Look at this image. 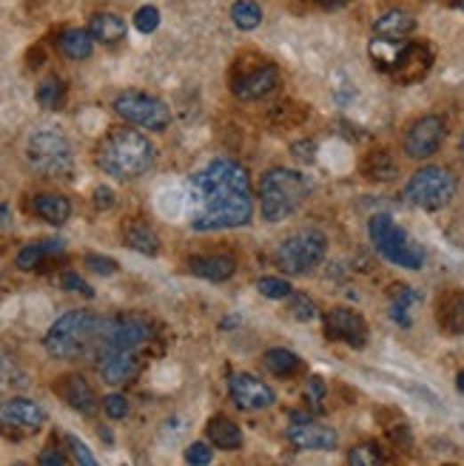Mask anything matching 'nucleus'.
Instances as JSON below:
<instances>
[{"instance_id":"dca6fc26","label":"nucleus","mask_w":464,"mask_h":466,"mask_svg":"<svg viewBox=\"0 0 464 466\" xmlns=\"http://www.w3.org/2000/svg\"><path fill=\"white\" fill-rule=\"evenodd\" d=\"M0 423L9 430L37 432L46 423V413H44V407L29 399H9L0 404Z\"/></svg>"},{"instance_id":"4be33fe9","label":"nucleus","mask_w":464,"mask_h":466,"mask_svg":"<svg viewBox=\"0 0 464 466\" xmlns=\"http://www.w3.org/2000/svg\"><path fill=\"white\" fill-rule=\"evenodd\" d=\"M32 210L35 214L49 222V225H66L68 217H72V202L66 200V196L60 194H37L35 200H32Z\"/></svg>"},{"instance_id":"412c9836","label":"nucleus","mask_w":464,"mask_h":466,"mask_svg":"<svg viewBox=\"0 0 464 466\" xmlns=\"http://www.w3.org/2000/svg\"><path fill=\"white\" fill-rule=\"evenodd\" d=\"M60 253H63L60 239H40V242H29L18 253L15 265L20 267V271H37L40 265L54 259V257H60Z\"/></svg>"},{"instance_id":"f03ea898","label":"nucleus","mask_w":464,"mask_h":466,"mask_svg":"<svg viewBox=\"0 0 464 466\" xmlns=\"http://www.w3.org/2000/svg\"><path fill=\"white\" fill-rule=\"evenodd\" d=\"M154 157H157V148L151 146V139L146 134L132 129H115L97 146L94 160L100 165V171H106L108 177L129 182L143 177L154 165Z\"/></svg>"},{"instance_id":"f257e3e1","label":"nucleus","mask_w":464,"mask_h":466,"mask_svg":"<svg viewBox=\"0 0 464 466\" xmlns=\"http://www.w3.org/2000/svg\"><path fill=\"white\" fill-rule=\"evenodd\" d=\"M191 191L196 202L191 228L200 233L240 228L254 217L251 177L234 160H211L191 177Z\"/></svg>"},{"instance_id":"ddd939ff","label":"nucleus","mask_w":464,"mask_h":466,"mask_svg":"<svg viewBox=\"0 0 464 466\" xmlns=\"http://www.w3.org/2000/svg\"><path fill=\"white\" fill-rule=\"evenodd\" d=\"M231 401L245 409V413H257V409H268L276 404V392L251 373H234L228 378Z\"/></svg>"},{"instance_id":"37998d69","label":"nucleus","mask_w":464,"mask_h":466,"mask_svg":"<svg viewBox=\"0 0 464 466\" xmlns=\"http://www.w3.org/2000/svg\"><path fill=\"white\" fill-rule=\"evenodd\" d=\"M37 463H40V466H66L68 458L63 455V452H60L58 446H46V449L37 455Z\"/></svg>"},{"instance_id":"a211bd4d","label":"nucleus","mask_w":464,"mask_h":466,"mask_svg":"<svg viewBox=\"0 0 464 466\" xmlns=\"http://www.w3.org/2000/svg\"><path fill=\"white\" fill-rule=\"evenodd\" d=\"M54 390H58L60 399L72 409H77V413H83V415H94L97 413V395H94V390L89 387V381L83 375H63Z\"/></svg>"},{"instance_id":"aec40b11","label":"nucleus","mask_w":464,"mask_h":466,"mask_svg":"<svg viewBox=\"0 0 464 466\" xmlns=\"http://www.w3.org/2000/svg\"><path fill=\"white\" fill-rule=\"evenodd\" d=\"M416 29V18L407 15L402 9H388L373 20V32L376 37H390V40H402L407 35H413Z\"/></svg>"},{"instance_id":"2eb2a0df","label":"nucleus","mask_w":464,"mask_h":466,"mask_svg":"<svg viewBox=\"0 0 464 466\" xmlns=\"http://www.w3.org/2000/svg\"><path fill=\"white\" fill-rule=\"evenodd\" d=\"M279 86V68L274 63L260 60V66L245 68L243 75L231 80V91L236 100H260V97L271 94Z\"/></svg>"},{"instance_id":"f8f14e48","label":"nucleus","mask_w":464,"mask_h":466,"mask_svg":"<svg viewBox=\"0 0 464 466\" xmlns=\"http://www.w3.org/2000/svg\"><path fill=\"white\" fill-rule=\"evenodd\" d=\"M146 367L143 350H106L97 352V373L106 384H129Z\"/></svg>"},{"instance_id":"20e7f679","label":"nucleus","mask_w":464,"mask_h":466,"mask_svg":"<svg viewBox=\"0 0 464 466\" xmlns=\"http://www.w3.org/2000/svg\"><path fill=\"white\" fill-rule=\"evenodd\" d=\"M311 194V179L293 168H271L260 177V214L265 222H283L300 210Z\"/></svg>"},{"instance_id":"49530a36","label":"nucleus","mask_w":464,"mask_h":466,"mask_svg":"<svg viewBox=\"0 0 464 466\" xmlns=\"http://www.w3.org/2000/svg\"><path fill=\"white\" fill-rule=\"evenodd\" d=\"M316 4H319L322 9H328V12H336V9H345L348 0H316Z\"/></svg>"},{"instance_id":"a19ab883","label":"nucleus","mask_w":464,"mask_h":466,"mask_svg":"<svg viewBox=\"0 0 464 466\" xmlns=\"http://www.w3.org/2000/svg\"><path fill=\"white\" fill-rule=\"evenodd\" d=\"M60 285L68 290V293H80V296H94V290L89 288V281L83 279V276H77V273H63V279H60Z\"/></svg>"},{"instance_id":"8fccbe9b","label":"nucleus","mask_w":464,"mask_h":466,"mask_svg":"<svg viewBox=\"0 0 464 466\" xmlns=\"http://www.w3.org/2000/svg\"><path fill=\"white\" fill-rule=\"evenodd\" d=\"M461 160H464V134H461Z\"/></svg>"},{"instance_id":"e433bc0d","label":"nucleus","mask_w":464,"mask_h":466,"mask_svg":"<svg viewBox=\"0 0 464 466\" xmlns=\"http://www.w3.org/2000/svg\"><path fill=\"white\" fill-rule=\"evenodd\" d=\"M103 409H106V415L108 418H115V421H123L125 415H129V399L120 392H111L103 399Z\"/></svg>"},{"instance_id":"473e14b6","label":"nucleus","mask_w":464,"mask_h":466,"mask_svg":"<svg viewBox=\"0 0 464 466\" xmlns=\"http://www.w3.org/2000/svg\"><path fill=\"white\" fill-rule=\"evenodd\" d=\"M388 455L382 452V446L368 441V444H359L348 452V463H354V466H379V463H385Z\"/></svg>"},{"instance_id":"09e8293b","label":"nucleus","mask_w":464,"mask_h":466,"mask_svg":"<svg viewBox=\"0 0 464 466\" xmlns=\"http://www.w3.org/2000/svg\"><path fill=\"white\" fill-rule=\"evenodd\" d=\"M456 387H459V390L464 392V370H461V373L456 375Z\"/></svg>"},{"instance_id":"7c9ffc66","label":"nucleus","mask_w":464,"mask_h":466,"mask_svg":"<svg viewBox=\"0 0 464 466\" xmlns=\"http://www.w3.org/2000/svg\"><path fill=\"white\" fill-rule=\"evenodd\" d=\"M231 20H234L236 29L251 32L262 23V9H260V4H254V0H236V4L231 6Z\"/></svg>"},{"instance_id":"c85d7f7f","label":"nucleus","mask_w":464,"mask_h":466,"mask_svg":"<svg viewBox=\"0 0 464 466\" xmlns=\"http://www.w3.org/2000/svg\"><path fill=\"white\" fill-rule=\"evenodd\" d=\"M396 171H399L396 160H393L388 151H371L362 162V174L373 182H390L396 177Z\"/></svg>"},{"instance_id":"1a4fd4ad","label":"nucleus","mask_w":464,"mask_h":466,"mask_svg":"<svg viewBox=\"0 0 464 466\" xmlns=\"http://www.w3.org/2000/svg\"><path fill=\"white\" fill-rule=\"evenodd\" d=\"M115 111L146 131H165L172 122V108L160 97H151L146 91H123L115 97Z\"/></svg>"},{"instance_id":"f704fd0d","label":"nucleus","mask_w":464,"mask_h":466,"mask_svg":"<svg viewBox=\"0 0 464 466\" xmlns=\"http://www.w3.org/2000/svg\"><path fill=\"white\" fill-rule=\"evenodd\" d=\"M257 290L265 296V299H288V296L293 293L291 281L279 279V276H265L257 281Z\"/></svg>"},{"instance_id":"58836bf2","label":"nucleus","mask_w":464,"mask_h":466,"mask_svg":"<svg viewBox=\"0 0 464 466\" xmlns=\"http://www.w3.org/2000/svg\"><path fill=\"white\" fill-rule=\"evenodd\" d=\"M211 461H214V452H211L208 444H203V441H194L186 449V463H191V466H208Z\"/></svg>"},{"instance_id":"cd10ccee","label":"nucleus","mask_w":464,"mask_h":466,"mask_svg":"<svg viewBox=\"0 0 464 466\" xmlns=\"http://www.w3.org/2000/svg\"><path fill=\"white\" fill-rule=\"evenodd\" d=\"M419 302V293L407 285H396L390 290V319L399 324V328H411V310Z\"/></svg>"},{"instance_id":"393cba45","label":"nucleus","mask_w":464,"mask_h":466,"mask_svg":"<svg viewBox=\"0 0 464 466\" xmlns=\"http://www.w3.org/2000/svg\"><path fill=\"white\" fill-rule=\"evenodd\" d=\"M89 35L106 46H115L125 37V20L120 15H111V12H100L89 20Z\"/></svg>"},{"instance_id":"39448f33","label":"nucleus","mask_w":464,"mask_h":466,"mask_svg":"<svg viewBox=\"0 0 464 466\" xmlns=\"http://www.w3.org/2000/svg\"><path fill=\"white\" fill-rule=\"evenodd\" d=\"M26 160L37 174L63 179L75 171V151L60 129H37L26 139Z\"/></svg>"},{"instance_id":"423d86ee","label":"nucleus","mask_w":464,"mask_h":466,"mask_svg":"<svg viewBox=\"0 0 464 466\" xmlns=\"http://www.w3.org/2000/svg\"><path fill=\"white\" fill-rule=\"evenodd\" d=\"M368 233L371 242L379 250V257L388 259L390 265H399L404 271H419L425 265V248H421L416 239L407 236V231H402L393 217L388 214H376L368 222Z\"/></svg>"},{"instance_id":"de8ad7c7","label":"nucleus","mask_w":464,"mask_h":466,"mask_svg":"<svg viewBox=\"0 0 464 466\" xmlns=\"http://www.w3.org/2000/svg\"><path fill=\"white\" fill-rule=\"evenodd\" d=\"M9 222H12V210H9V205L0 202V228H6Z\"/></svg>"},{"instance_id":"bb28decb","label":"nucleus","mask_w":464,"mask_h":466,"mask_svg":"<svg viewBox=\"0 0 464 466\" xmlns=\"http://www.w3.org/2000/svg\"><path fill=\"white\" fill-rule=\"evenodd\" d=\"M58 46L68 60H86L94 51V37L89 29H66L58 37Z\"/></svg>"},{"instance_id":"72a5a7b5","label":"nucleus","mask_w":464,"mask_h":466,"mask_svg":"<svg viewBox=\"0 0 464 466\" xmlns=\"http://www.w3.org/2000/svg\"><path fill=\"white\" fill-rule=\"evenodd\" d=\"M288 313L297 319V321H314L316 319V304L311 302V296L291 293L288 296Z\"/></svg>"},{"instance_id":"a878e982","label":"nucleus","mask_w":464,"mask_h":466,"mask_svg":"<svg viewBox=\"0 0 464 466\" xmlns=\"http://www.w3.org/2000/svg\"><path fill=\"white\" fill-rule=\"evenodd\" d=\"M123 239H125V245H129L132 250H137V253H146V257H154V253L160 250V236L154 233L151 225L140 222V219H134V222L125 225Z\"/></svg>"},{"instance_id":"7ed1b4c3","label":"nucleus","mask_w":464,"mask_h":466,"mask_svg":"<svg viewBox=\"0 0 464 466\" xmlns=\"http://www.w3.org/2000/svg\"><path fill=\"white\" fill-rule=\"evenodd\" d=\"M106 324L108 319L94 316L89 310H72V313H63L52 324L44 338V347L52 359H60V361L83 359L89 356V352H97L106 336Z\"/></svg>"},{"instance_id":"ea45409f","label":"nucleus","mask_w":464,"mask_h":466,"mask_svg":"<svg viewBox=\"0 0 464 466\" xmlns=\"http://www.w3.org/2000/svg\"><path fill=\"white\" fill-rule=\"evenodd\" d=\"M86 267H92V271L100 273V276L117 273V262L111 259V257H100V253H89V257H86Z\"/></svg>"},{"instance_id":"0eeeda50","label":"nucleus","mask_w":464,"mask_h":466,"mask_svg":"<svg viewBox=\"0 0 464 466\" xmlns=\"http://www.w3.org/2000/svg\"><path fill=\"white\" fill-rule=\"evenodd\" d=\"M328 236L316 228H302L288 233L276 248V265L291 276H305L325 259Z\"/></svg>"},{"instance_id":"4468645a","label":"nucleus","mask_w":464,"mask_h":466,"mask_svg":"<svg viewBox=\"0 0 464 466\" xmlns=\"http://www.w3.org/2000/svg\"><path fill=\"white\" fill-rule=\"evenodd\" d=\"M325 333L333 342H342L348 347L368 344V321L350 307H331L325 313Z\"/></svg>"},{"instance_id":"c756f323","label":"nucleus","mask_w":464,"mask_h":466,"mask_svg":"<svg viewBox=\"0 0 464 466\" xmlns=\"http://www.w3.org/2000/svg\"><path fill=\"white\" fill-rule=\"evenodd\" d=\"M265 361V370L279 375V378H285V375H293L302 367V359L297 356V352H291L285 347H271L268 352L262 356Z\"/></svg>"},{"instance_id":"f3484780","label":"nucleus","mask_w":464,"mask_h":466,"mask_svg":"<svg viewBox=\"0 0 464 466\" xmlns=\"http://www.w3.org/2000/svg\"><path fill=\"white\" fill-rule=\"evenodd\" d=\"M430 66H433V51L428 46L404 43L396 66L390 68V75L396 80H402V83H416L430 72Z\"/></svg>"},{"instance_id":"9b49d317","label":"nucleus","mask_w":464,"mask_h":466,"mask_svg":"<svg viewBox=\"0 0 464 466\" xmlns=\"http://www.w3.org/2000/svg\"><path fill=\"white\" fill-rule=\"evenodd\" d=\"M444 134H447V129H444L442 117H436V115L419 117L404 134V154L411 160H428L442 148Z\"/></svg>"},{"instance_id":"2f4dec72","label":"nucleus","mask_w":464,"mask_h":466,"mask_svg":"<svg viewBox=\"0 0 464 466\" xmlns=\"http://www.w3.org/2000/svg\"><path fill=\"white\" fill-rule=\"evenodd\" d=\"M37 106L46 108V111H58L66 103V86L58 77H49L37 86Z\"/></svg>"},{"instance_id":"9d476101","label":"nucleus","mask_w":464,"mask_h":466,"mask_svg":"<svg viewBox=\"0 0 464 466\" xmlns=\"http://www.w3.org/2000/svg\"><path fill=\"white\" fill-rule=\"evenodd\" d=\"M285 435L300 452H331L340 444V435L333 427H325L305 413H291Z\"/></svg>"},{"instance_id":"5701e85b","label":"nucleus","mask_w":464,"mask_h":466,"mask_svg":"<svg viewBox=\"0 0 464 466\" xmlns=\"http://www.w3.org/2000/svg\"><path fill=\"white\" fill-rule=\"evenodd\" d=\"M205 432H208V441L214 444L217 449H222V452H236L243 446V430L236 427L231 418H225V415L211 418Z\"/></svg>"},{"instance_id":"79ce46f5","label":"nucleus","mask_w":464,"mask_h":466,"mask_svg":"<svg viewBox=\"0 0 464 466\" xmlns=\"http://www.w3.org/2000/svg\"><path fill=\"white\" fill-rule=\"evenodd\" d=\"M305 399L308 404H319L322 399H325V381H322L319 375H311L305 384Z\"/></svg>"},{"instance_id":"c9c22d12","label":"nucleus","mask_w":464,"mask_h":466,"mask_svg":"<svg viewBox=\"0 0 464 466\" xmlns=\"http://www.w3.org/2000/svg\"><path fill=\"white\" fill-rule=\"evenodd\" d=\"M134 26H137V32H143V35L157 32V26H160V9H157V6H140L137 15H134Z\"/></svg>"},{"instance_id":"c03bdc74","label":"nucleus","mask_w":464,"mask_h":466,"mask_svg":"<svg viewBox=\"0 0 464 466\" xmlns=\"http://www.w3.org/2000/svg\"><path fill=\"white\" fill-rule=\"evenodd\" d=\"M94 205L100 208V210L111 208V205H115V191L106 188V186H97L94 188Z\"/></svg>"},{"instance_id":"4c0bfd02","label":"nucleus","mask_w":464,"mask_h":466,"mask_svg":"<svg viewBox=\"0 0 464 466\" xmlns=\"http://www.w3.org/2000/svg\"><path fill=\"white\" fill-rule=\"evenodd\" d=\"M66 444H68V449H72V455L80 466H94L97 463V458L92 455V449L83 444L77 435H66Z\"/></svg>"},{"instance_id":"a18cd8bd","label":"nucleus","mask_w":464,"mask_h":466,"mask_svg":"<svg viewBox=\"0 0 464 466\" xmlns=\"http://www.w3.org/2000/svg\"><path fill=\"white\" fill-rule=\"evenodd\" d=\"M293 151H300V154H297L300 160H308V162H311V160H314L316 146H314V143H297V146H293Z\"/></svg>"},{"instance_id":"b1692460","label":"nucleus","mask_w":464,"mask_h":466,"mask_svg":"<svg viewBox=\"0 0 464 466\" xmlns=\"http://www.w3.org/2000/svg\"><path fill=\"white\" fill-rule=\"evenodd\" d=\"M439 321L447 333L464 336V293L461 290H450L442 296L439 302Z\"/></svg>"},{"instance_id":"6e6552de","label":"nucleus","mask_w":464,"mask_h":466,"mask_svg":"<svg viewBox=\"0 0 464 466\" xmlns=\"http://www.w3.org/2000/svg\"><path fill=\"white\" fill-rule=\"evenodd\" d=\"M456 177L442 165H425L407 179L404 196L407 202L421 208V210H442L453 202L456 196Z\"/></svg>"},{"instance_id":"6ab92c4d","label":"nucleus","mask_w":464,"mask_h":466,"mask_svg":"<svg viewBox=\"0 0 464 466\" xmlns=\"http://www.w3.org/2000/svg\"><path fill=\"white\" fill-rule=\"evenodd\" d=\"M188 271L208 281H228L236 273V259L228 253H211V257L188 259Z\"/></svg>"}]
</instances>
